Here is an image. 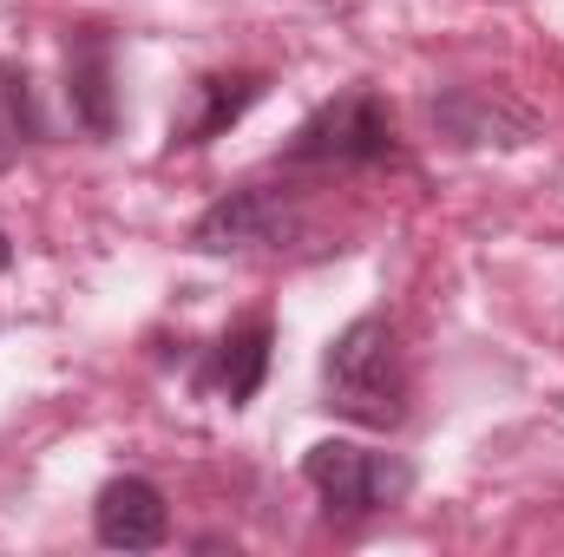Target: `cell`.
<instances>
[{
  "instance_id": "obj_5",
  "label": "cell",
  "mask_w": 564,
  "mask_h": 557,
  "mask_svg": "<svg viewBox=\"0 0 564 557\" xmlns=\"http://www.w3.org/2000/svg\"><path fill=\"white\" fill-rule=\"evenodd\" d=\"M93 538L106 545V551H158L164 538H171V505H164V492L139 479V472H126V479H112L99 499H93Z\"/></svg>"
},
{
  "instance_id": "obj_6",
  "label": "cell",
  "mask_w": 564,
  "mask_h": 557,
  "mask_svg": "<svg viewBox=\"0 0 564 557\" xmlns=\"http://www.w3.org/2000/svg\"><path fill=\"white\" fill-rule=\"evenodd\" d=\"M66 106L86 139L119 132V79H112V40L99 26H79L66 40Z\"/></svg>"
},
{
  "instance_id": "obj_4",
  "label": "cell",
  "mask_w": 564,
  "mask_h": 557,
  "mask_svg": "<svg viewBox=\"0 0 564 557\" xmlns=\"http://www.w3.org/2000/svg\"><path fill=\"white\" fill-rule=\"evenodd\" d=\"M302 237V210L282 197V190H263V184H243L230 197H217L197 230H191V250L204 256H243V250H282Z\"/></svg>"
},
{
  "instance_id": "obj_8",
  "label": "cell",
  "mask_w": 564,
  "mask_h": 557,
  "mask_svg": "<svg viewBox=\"0 0 564 557\" xmlns=\"http://www.w3.org/2000/svg\"><path fill=\"white\" fill-rule=\"evenodd\" d=\"M263 86H270L263 73H204V79L191 86L197 106L171 125V144H210L217 132H230V125L263 99Z\"/></svg>"
},
{
  "instance_id": "obj_9",
  "label": "cell",
  "mask_w": 564,
  "mask_h": 557,
  "mask_svg": "<svg viewBox=\"0 0 564 557\" xmlns=\"http://www.w3.org/2000/svg\"><path fill=\"white\" fill-rule=\"evenodd\" d=\"M40 139V106H33V79L26 66L0 59V177L20 164V151Z\"/></svg>"
},
{
  "instance_id": "obj_10",
  "label": "cell",
  "mask_w": 564,
  "mask_h": 557,
  "mask_svg": "<svg viewBox=\"0 0 564 557\" xmlns=\"http://www.w3.org/2000/svg\"><path fill=\"white\" fill-rule=\"evenodd\" d=\"M0 270H13V243L7 237H0Z\"/></svg>"
},
{
  "instance_id": "obj_3",
  "label": "cell",
  "mask_w": 564,
  "mask_h": 557,
  "mask_svg": "<svg viewBox=\"0 0 564 557\" xmlns=\"http://www.w3.org/2000/svg\"><path fill=\"white\" fill-rule=\"evenodd\" d=\"M388 151H394L388 106L368 86H355L302 119V132L282 144V164H381Z\"/></svg>"
},
{
  "instance_id": "obj_1",
  "label": "cell",
  "mask_w": 564,
  "mask_h": 557,
  "mask_svg": "<svg viewBox=\"0 0 564 557\" xmlns=\"http://www.w3.org/2000/svg\"><path fill=\"white\" fill-rule=\"evenodd\" d=\"M322 394L335 414H348L355 426H401L408 419V394H414V374H408V348H401V328L388 315H361L348 321L328 354H322Z\"/></svg>"
},
{
  "instance_id": "obj_7",
  "label": "cell",
  "mask_w": 564,
  "mask_h": 557,
  "mask_svg": "<svg viewBox=\"0 0 564 557\" xmlns=\"http://www.w3.org/2000/svg\"><path fill=\"white\" fill-rule=\"evenodd\" d=\"M270 341H276V328H270L263 315L237 321V328L210 348V361H204L197 387H204V394H217L224 407H250V401H257V387H263V374H270Z\"/></svg>"
},
{
  "instance_id": "obj_2",
  "label": "cell",
  "mask_w": 564,
  "mask_h": 557,
  "mask_svg": "<svg viewBox=\"0 0 564 557\" xmlns=\"http://www.w3.org/2000/svg\"><path fill=\"white\" fill-rule=\"evenodd\" d=\"M302 479L328 505V518H375L414 492V466L401 452H375L355 439H315L302 459Z\"/></svg>"
}]
</instances>
